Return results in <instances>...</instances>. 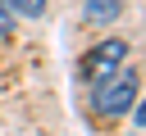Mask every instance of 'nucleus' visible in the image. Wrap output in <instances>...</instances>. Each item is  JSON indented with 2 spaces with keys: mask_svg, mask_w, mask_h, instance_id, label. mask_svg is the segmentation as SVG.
<instances>
[{
  "mask_svg": "<svg viewBox=\"0 0 146 136\" xmlns=\"http://www.w3.org/2000/svg\"><path fill=\"white\" fill-rule=\"evenodd\" d=\"M14 23H18V18H14V9L0 0V36H9V32H14Z\"/></svg>",
  "mask_w": 146,
  "mask_h": 136,
  "instance_id": "obj_5",
  "label": "nucleus"
},
{
  "mask_svg": "<svg viewBox=\"0 0 146 136\" xmlns=\"http://www.w3.org/2000/svg\"><path fill=\"white\" fill-rule=\"evenodd\" d=\"M137 86H141L137 68H119L114 77H105V82L91 91V113H100V118H119V113H128V109L137 104Z\"/></svg>",
  "mask_w": 146,
  "mask_h": 136,
  "instance_id": "obj_1",
  "label": "nucleus"
},
{
  "mask_svg": "<svg viewBox=\"0 0 146 136\" xmlns=\"http://www.w3.org/2000/svg\"><path fill=\"white\" fill-rule=\"evenodd\" d=\"M9 9H14V18H36V14H46V0H5Z\"/></svg>",
  "mask_w": 146,
  "mask_h": 136,
  "instance_id": "obj_4",
  "label": "nucleus"
},
{
  "mask_svg": "<svg viewBox=\"0 0 146 136\" xmlns=\"http://www.w3.org/2000/svg\"><path fill=\"white\" fill-rule=\"evenodd\" d=\"M119 14H123V0H87L82 5V18L87 23H119Z\"/></svg>",
  "mask_w": 146,
  "mask_h": 136,
  "instance_id": "obj_3",
  "label": "nucleus"
},
{
  "mask_svg": "<svg viewBox=\"0 0 146 136\" xmlns=\"http://www.w3.org/2000/svg\"><path fill=\"white\" fill-rule=\"evenodd\" d=\"M128 41H119V36H105L100 45H91L87 54H82V77L91 82V86H100L105 77H114L123 63H128Z\"/></svg>",
  "mask_w": 146,
  "mask_h": 136,
  "instance_id": "obj_2",
  "label": "nucleus"
}]
</instances>
